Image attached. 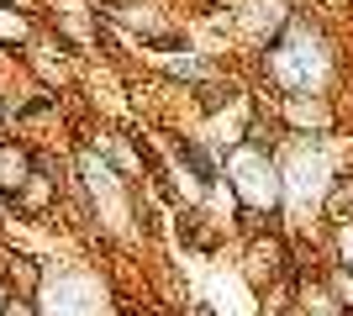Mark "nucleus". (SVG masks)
<instances>
[{
  "instance_id": "obj_1",
  "label": "nucleus",
  "mask_w": 353,
  "mask_h": 316,
  "mask_svg": "<svg viewBox=\"0 0 353 316\" xmlns=\"http://www.w3.org/2000/svg\"><path fill=\"white\" fill-rule=\"evenodd\" d=\"M179 158H185V164L195 169V180H201V185H211V180H216V169H211V158H206L201 148H195V143H185V137H179Z\"/></svg>"
},
{
  "instance_id": "obj_2",
  "label": "nucleus",
  "mask_w": 353,
  "mask_h": 316,
  "mask_svg": "<svg viewBox=\"0 0 353 316\" xmlns=\"http://www.w3.org/2000/svg\"><path fill=\"white\" fill-rule=\"evenodd\" d=\"M195 316H211V311H206V306H195Z\"/></svg>"
}]
</instances>
